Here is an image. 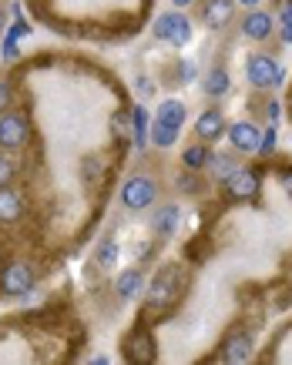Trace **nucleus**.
Returning a JSON list of instances; mask_svg holds the SVG:
<instances>
[{
    "mask_svg": "<svg viewBox=\"0 0 292 365\" xmlns=\"http://www.w3.org/2000/svg\"><path fill=\"white\" fill-rule=\"evenodd\" d=\"M178 285H182L178 268H165V272L158 275L152 285V298H148V315H165L175 305V298H178Z\"/></svg>",
    "mask_w": 292,
    "mask_h": 365,
    "instance_id": "1",
    "label": "nucleus"
},
{
    "mask_svg": "<svg viewBox=\"0 0 292 365\" xmlns=\"http://www.w3.org/2000/svg\"><path fill=\"white\" fill-rule=\"evenodd\" d=\"M154 34H158V41H168V44H175V47H185L192 41V24H188L185 14L171 11V14H161L154 20Z\"/></svg>",
    "mask_w": 292,
    "mask_h": 365,
    "instance_id": "2",
    "label": "nucleus"
},
{
    "mask_svg": "<svg viewBox=\"0 0 292 365\" xmlns=\"http://www.w3.org/2000/svg\"><path fill=\"white\" fill-rule=\"evenodd\" d=\"M248 81L255 88H276L282 84V67H279L276 57H265V54H255L248 61Z\"/></svg>",
    "mask_w": 292,
    "mask_h": 365,
    "instance_id": "3",
    "label": "nucleus"
},
{
    "mask_svg": "<svg viewBox=\"0 0 292 365\" xmlns=\"http://www.w3.org/2000/svg\"><path fill=\"white\" fill-rule=\"evenodd\" d=\"M225 188L235 201H255L259 198V174L248 171V167H235L225 178Z\"/></svg>",
    "mask_w": 292,
    "mask_h": 365,
    "instance_id": "4",
    "label": "nucleus"
},
{
    "mask_svg": "<svg viewBox=\"0 0 292 365\" xmlns=\"http://www.w3.org/2000/svg\"><path fill=\"white\" fill-rule=\"evenodd\" d=\"M34 289V272L27 265H7L0 275V291L4 295H24Z\"/></svg>",
    "mask_w": 292,
    "mask_h": 365,
    "instance_id": "5",
    "label": "nucleus"
},
{
    "mask_svg": "<svg viewBox=\"0 0 292 365\" xmlns=\"http://www.w3.org/2000/svg\"><path fill=\"white\" fill-rule=\"evenodd\" d=\"M154 195H158V188H154L148 178H131V181L124 184L121 201L131 208V212H138V208H148V205H152Z\"/></svg>",
    "mask_w": 292,
    "mask_h": 365,
    "instance_id": "6",
    "label": "nucleus"
},
{
    "mask_svg": "<svg viewBox=\"0 0 292 365\" xmlns=\"http://www.w3.org/2000/svg\"><path fill=\"white\" fill-rule=\"evenodd\" d=\"M27 141V121L20 114H4L0 118V144L4 148H24Z\"/></svg>",
    "mask_w": 292,
    "mask_h": 365,
    "instance_id": "7",
    "label": "nucleus"
},
{
    "mask_svg": "<svg viewBox=\"0 0 292 365\" xmlns=\"http://www.w3.org/2000/svg\"><path fill=\"white\" fill-rule=\"evenodd\" d=\"M252 359V338L248 335H229L225 345L218 349V362H248Z\"/></svg>",
    "mask_w": 292,
    "mask_h": 365,
    "instance_id": "8",
    "label": "nucleus"
},
{
    "mask_svg": "<svg viewBox=\"0 0 292 365\" xmlns=\"http://www.w3.org/2000/svg\"><path fill=\"white\" fill-rule=\"evenodd\" d=\"M128 359L131 362H141V365L154 362V342H152V335H148V329H138V332L128 338Z\"/></svg>",
    "mask_w": 292,
    "mask_h": 365,
    "instance_id": "9",
    "label": "nucleus"
},
{
    "mask_svg": "<svg viewBox=\"0 0 292 365\" xmlns=\"http://www.w3.org/2000/svg\"><path fill=\"white\" fill-rule=\"evenodd\" d=\"M205 24L212 27V31H222L225 24L232 20V14H235V7H232V0H205Z\"/></svg>",
    "mask_w": 292,
    "mask_h": 365,
    "instance_id": "10",
    "label": "nucleus"
},
{
    "mask_svg": "<svg viewBox=\"0 0 292 365\" xmlns=\"http://www.w3.org/2000/svg\"><path fill=\"white\" fill-rule=\"evenodd\" d=\"M229 137H232V148L235 151H255L259 148V128H252V124H232L229 128Z\"/></svg>",
    "mask_w": 292,
    "mask_h": 365,
    "instance_id": "11",
    "label": "nucleus"
},
{
    "mask_svg": "<svg viewBox=\"0 0 292 365\" xmlns=\"http://www.w3.org/2000/svg\"><path fill=\"white\" fill-rule=\"evenodd\" d=\"M195 131H199L201 141H215V137H222V131H225V118H222L218 111H205L199 118V124H195Z\"/></svg>",
    "mask_w": 292,
    "mask_h": 365,
    "instance_id": "12",
    "label": "nucleus"
},
{
    "mask_svg": "<svg viewBox=\"0 0 292 365\" xmlns=\"http://www.w3.org/2000/svg\"><path fill=\"white\" fill-rule=\"evenodd\" d=\"M242 31H246V37H252V41H265V37L272 34V17L262 14V11H255V14L246 17Z\"/></svg>",
    "mask_w": 292,
    "mask_h": 365,
    "instance_id": "13",
    "label": "nucleus"
},
{
    "mask_svg": "<svg viewBox=\"0 0 292 365\" xmlns=\"http://www.w3.org/2000/svg\"><path fill=\"white\" fill-rule=\"evenodd\" d=\"M20 212H24V201H20V195L11 191V188H0V221H17Z\"/></svg>",
    "mask_w": 292,
    "mask_h": 365,
    "instance_id": "14",
    "label": "nucleus"
},
{
    "mask_svg": "<svg viewBox=\"0 0 292 365\" xmlns=\"http://www.w3.org/2000/svg\"><path fill=\"white\" fill-rule=\"evenodd\" d=\"M158 121H161V124H171V128H182V121H185V104H182V101H161V104H158Z\"/></svg>",
    "mask_w": 292,
    "mask_h": 365,
    "instance_id": "15",
    "label": "nucleus"
},
{
    "mask_svg": "<svg viewBox=\"0 0 292 365\" xmlns=\"http://www.w3.org/2000/svg\"><path fill=\"white\" fill-rule=\"evenodd\" d=\"M141 289H145L141 272H124L121 278H118V295H121V298H135Z\"/></svg>",
    "mask_w": 292,
    "mask_h": 365,
    "instance_id": "16",
    "label": "nucleus"
},
{
    "mask_svg": "<svg viewBox=\"0 0 292 365\" xmlns=\"http://www.w3.org/2000/svg\"><path fill=\"white\" fill-rule=\"evenodd\" d=\"M175 228H178V208L175 205H168V208H161L154 214V231L158 235H171Z\"/></svg>",
    "mask_w": 292,
    "mask_h": 365,
    "instance_id": "17",
    "label": "nucleus"
},
{
    "mask_svg": "<svg viewBox=\"0 0 292 365\" xmlns=\"http://www.w3.org/2000/svg\"><path fill=\"white\" fill-rule=\"evenodd\" d=\"M229 91V74L215 67V71H208L205 74V94H212V97H222V94Z\"/></svg>",
    "mask_w": 292,
    "mask_h": 365,
    "instance_id": "18",
    "label": "nucleus"
},
{
    "mask_svg": "<svg viewBox=\"0 0 292 365\" xmlns=\"http://www.w3.org/2000/svg\"><path fill=\"white\" fill-rule=\"evenodd\" d=\"M175 137H178V128H171V124H161V121L152 124V141L158 144V148H171V144H175Z\"/></svg>",
    "mask_w": 292,
    "mask_h": 365,
    "instance_id": "19",
    "label": "nucleus"
},
{
    "mask_svg": "<svg viewBox=\"0 0 292 365\" xmlns=\"http://www.w3.org/2000/svg\"><path fill=\"white\" fill-rule=\"evenodd\" d=\"M131 124H135V144H145L148 141V111L145 107H135L131 111Z\"/></svg>",
    "mask_w": 292,
    "mask_h": 365,
    "instance_id": "20",
    "label": "nucleus"
},
{
    "mask_svg": "<svg viewBox=\"0 0 292 365\" xmlns=\"http://www.w3.org/2000/svg\"><path fill=\"white\" fill-rule=\"evenodd\" d=\"M205 165L212 167V174H215V178H229L232 171H235V165H232L229 158H222V154H208V158H205Z\"/></svg>",
    "mask_w": 292,
    "mask_h": 365,
    "instance_id": "21",
    "label": "nucleus"
},
{
    "mask_svg": "<svg viewBox=\"0 0 292 365\" xmlns=\"http://www.w3.org/2000/svg\"><path fill=\"white\" fill-rule=\"evenodd\" d=\"M205 158H208L205 148H188V151H185V167H192V171H195V167L205 165Z\"/></svg>",
    "mask_w": 292,
    "mask_h": 365,
    "instance_id": "22",
    "label": "nucleus"
},
{
    "mask_svg": "<svg viewBox=\"0 0 292 365\" xmlns=\"http://www.w3.org/2000/svg\"><path fill=\"white\" fill-rule=\"evenodd\" d=\"M282 41L292 44V0L282 7Z\"/></svg>",
    "mask_w": 292,
    "mask_h": 365,
    "instance_id": "23",
    "label": "nucleus"
},
{
    "mask_svg": "<svg viewBox=\"0 0 292 365\" xmlns=\"http://www.w3.org/2000/svg\"><path fill=\"white\" fill-rule=\"evenodd\" d=\"M259 154H272L276 151V131H265V135L259 137V148H255Z\"/></svg>",
    "mask_w": 292,
    "mask_h": 365,
    "instance_id": "24",
    "label": "nucleus"
},
{
    "mask_svg": "<svg viewBox=\"0 0 292 365\" xmlns=\"http://www.w3.org/2000/svg\"><path fill=\"white\" fill-rule=\"evenodd\" d=\"M27 34H31V27H27V20H17L14 27H11V31H7V41H20V37H27Z\"/></svg>",
    "mask_w": 292,
    "mask_h": 365,
    "instance_id": "25",
    "label": "nucleus"
},
{
    "mask_svg": "<svg viewBox=\"0 0 292 365\" xmlns=\"http://www.w3.org/2000/svg\"><path fill=\"white\" fill-rule=\"evenodd\" d=\"M11 178H14V167H11V161H7V158H0V188H7V184H11Z\"/></svg>",
    "mask_w": 292,
    "mask_h": 365,
    "instance_id": "26",
    "label": "nucleus"
},
{
    "mask_svg": "<svg viewBox=\"0 0 292 365\" xmlns=\"http://www.w3.org/2000/svg\"><path fill=\"white\" fill-rule=\"evenodd\" d=\"M114 255H118V252H114V245H105V248L98 252V261L108 268V265H114Z\"/></svg>",
    "mask_w": 292,
    "mask_h": 365,
    "instance_id": "27",
    "label": "nucleus"
},
{
    "mask_svg": "<svg viewBox=\"0 0 292 365\" xmlns=\"http://www.w3.org/2000/svg\"><path fill=\"white\" fill-rule=\"evenodd\" d=\"M98 174H101V165H98L94 158H88V161H84V178H88V181H98Z\"/></svg>",
    "mask_w": 292,
    "mask_h": 365,
    "instance_id": "28",
    "label": "nucleus"
},
{
    "mask_svg": "<svg viewBox=\"0 0 292 365\" xmlns=\"http://www.w3.org/2000/svg\"><path fill=\"white\" fill-rule=\"evenodd\" d=\"M178 77H182V81H192V77H195V61H182V64H178Z\"/></svg>",
    "mask_w": 292,
    "mask_h": 365,
    "instance_id": "29",
    "label": "nucleus"
},
{
    "mask_svg": "<svg viewBox=\"0 0 292 365\" xmlns=\"http://www.w3.org/2000/svg\"><path fill=\"white\" fill-rule=\"evenodd\" d=\"M178 188H182V191H199V181H195L192 174H182V178H178Z\"/></svg>",
    "mask_w": 292,
    "mask_h": 365,
    "instance_id": "30",
    "label": "nucleus"
},
{
    "mask_svg": "<svg viewBox=\"0 0 292 365\" xmlns=\"http://www.w3.org/2000/svg\"><path fill=\"white\" fill-rule=\"evenodd\" d=\"M4 57H7V61H17V44L14 41H4Z\"/></svg>",
    "mask_w": 292,
    "mask_h": 365,
    "instance_id": "31",
    "label": "nucleus"
},
{
    "mask_svg": "<svg viewBox=\"0 0 292 365\" xmlns=\"http://www.w3.org/2000/svg\"><path fill=\"white\" fill-rule=\"evenodd\" d=\"M138 94H141V97H148V94H152V81H148V77H141V81H138Z\"/></svg>",
    "mask_w": 292,
    "mask_h": 365,
    "instance_id": "32",
    "label": "nucleus"
},
{
    "mask_svg": "<svg viewBox=\"0 0 292 365\" xmlns=\"http://www.w3.org/2000/svg\"><path fill=\"white\" fill-rule=\"evenodd\" d=\"M279 178H282V188H286V191H289V195H292V171H282Z\"/></svg>",
    "mask_w": 292,
    "mask_h": 365,
    "instance_id": "33",
    "label": "nucleus"
},
{
    "mask_svg": "<svg viewBox=\"0 0 292 365\" xmlns=\"http://www.w3.org/2000/svg\"><path fill=\"white\" fill-rule=\"evenodd\" d=\"M7 97H11L7 94V84H0V107H7Z\"/></svg>",
    "mask_w": 292,
    "mask_h": 365,
    "instance_id": "34",
    "label": "nucleus"
},
{
    "mask_svg": "<svg viewBox=\"0 0 292 365\" xmlns=\"http://www.w3.org/2000/svg\"><path fill=\"white\" fill-rule=\"evenodd\" d=\"M171 4H175V7H188L192 0H171Z\"/></svg>",
    "mask_w": 292,
    "mask_h": 365,
    "instance_id": "35",
    "label": "nucleus"
},
{
    "mask_svg": "<svg viewBox=\"0 0 292 365\" xmlns=\"http://www.w3.org/2000/svg\"><path fill=\"white\" fill-rule=\"evenodd\" d=\"M242 4H248V7H252V4H259V0H242Z\"/></svg>",
    "mask_w": 292,
    "mask_h": 365,
    "instance_id": "36",
    "label": "nucleus"
},
{
    "mask_svg": "<svg viewBox=\"0 0 292 365\" xmlns=\"http://www.w3.org/2000/svg\"><path fill=\"white\" fill-rule=\"evenodd\" d=\"M0 27H4V14H0Z\"/></svg>",
    "mask_w": 292,
    "mask_h": 365,
    "instance_id": "37",
    "label": "nucleus"
}]
</instances>
